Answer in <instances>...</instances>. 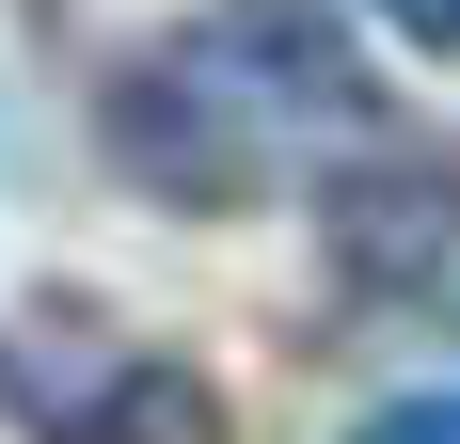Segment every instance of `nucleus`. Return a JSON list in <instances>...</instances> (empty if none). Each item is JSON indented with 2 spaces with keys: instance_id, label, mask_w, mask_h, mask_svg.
<instances>
[{
  "instance_id": "f257e3e1",
  "label": "nucleus",
  "mask_w": 460,
  "mask_h": 444,
  "mask_svg": "<svg viewBox=\"0 0 460 444\" xmlns=\"http://www.w3.org/2000/svg\"><path fill=\"white\" fill-rule=\"evenodd\" d=\"M413 111L366 80V48L333 32V0H207L111 80V175L159 207H270L318 191L333 159L397 143Z\"/></svg>"
},
{
  "instance_id": "f03ea898",
  "label": "nucleus",
  "mask_w": 460,
  "mask_h": 444,
  "mask_svg": "<svg viewBox=\"0 0 460 444\" xmlns=\"http://www.w3.org/2000/svg\"><path fill=\"white\" fill-rule=\"evenodd\" d=\"M318 222H333V254H349V270H397V286H413V270L460 238V175L397 128V143H366V159H333V175H318Z\"/></svg>"
},
{
  "instance_id": "7ed1b4c3",
  "label": "nucleus",
  "mask_w": 460,
  "mask_h": 444,
  "mask_svg": "<svg viewBox=\"0 0 460 444\" xmlns=\"http://www.w3.org/2000/svg\"><path fill=\"white\" fill-rule=\"evenodd\" d=\"M32 429L48 444H238L207 365H175V350H111L80 381H32Z\"/></svg>"
},
{
  "instance_id": "20e7f679",
  "label": "nucleus",
  "mask_w": 460,
  "mask_h": 444,
  "mask_svg": "<svg viewBox=\"0 0 460 444\" xmlns=\"http://www.w3.org/2000/svg\"><path fill=\"white\" fill-rule=\"evenodd\" d=\"M349 444H460V397H445V381H429V397H381Z\"/></svg>"
},
{
  "instance_id": "39448f33",
  "label": "nucleus",
  "mask_w": 460,
  "mask_h": 444,
  "mask_svg": "<svg viewBox=\"0 0 460 444\" xmlns=\"http://www.w3.org/2000/svg\"><path fill=\"white\" fill-rule=\"evenodd\" d=\"M366 16H381L397 48H429V64H460V0H366Z\"/></svg>"
}]
</instances>
